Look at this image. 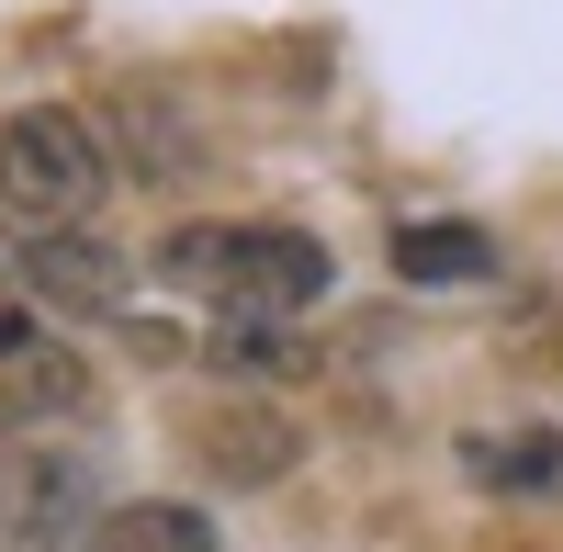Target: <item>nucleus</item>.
<instances>
[{
	"label": "nucleus",
	"instance_id": "obj_3",
	"mask_svg": "<svg viewBox=\"0 0 563 552\" xmlns=\"http://www.w3.org/2000/svg\"><path fill=\"white\" fill-rule=\"evenodd\" d=\"M102 530V474L57 440H0V552H79Z\"/></svg>",
	"mask_w": 563,
	"mask_h": 552
},
{
	"label": "nucleus",
	"instance_id": "obj_6",
	"mask_svg": "<svg viewBox=\"0 0 563 552\" xmlns=\"http://www.w3.org/2000/svg\"><path fill=\"white\" fill-rule=\"evenodd\" d=\"M462 474H474L485 496H552L563 485V429H474L462 440Z\"/></svg>",
	"mask_w": 563,
	"mask_h": 552
},
{
	"label": "nucleus",
	"instance_id": "obj_2",
	"mask_svg": "<svg viewBox=\"0 0 563 552\" xmlns=\"http://www.w3.org/2000/svg\"><path fill=\"white\" fill-rule=\"evenodd\" d=\"M102 192H113V147L79 102L0 113V214L12 225H90Z\"/></svg>",
	"mask_w": 563,
	"mask_h": 552
},
{
	"label": "nucleus",
	"instance_id": "obj_5",
	"mask_svg": "<svg viewBox=\"0 0 563 552\" xmlns=\"http://www.w3.org/2000/svg\"><path fill=\"white\" fill-rule=\"evenodd\" d=\"M294 418H271V406H214L203 418V463L225 474V485H282L294 474Z\"/></svg>",
	"mask_w": 563,
	"mask_h": 552
},
{
	"label": "nucleus",
	"instance_id": "obj_1",
	"mask_svg": "<svg viewBox=\"0 0 563 552\" xmlns=\"http://www.w3.org/2000/svg\"><path fill=\"white\" fill-rule=\"evenodd\" d=\"M158 283L203 294L225 316H305L327 283H339V260H327L305 225H180L158 249Z\"/></svg>",
	"mask_w": 563,
	"mask_h": 552
},
{
	"label": "nucleus",
	"instance_id": "obj_8",
	"mask_svg": "<svg viewBox=\"0 0 563 552\" xmlns=\"http://www.w3.org/2000/svg\"><path fill=\"white\" fill-rule=\"evenodd\" d=\"M395 271H406V283H485L496 238H485V225H395Z\"/></svg>",
	"mask_w": 563,
	"mask_h": 552
},
{
	"label": "nucleus",
	"instance_id": "obj_7",
	"mask_svg": "<svg viewBox=\"0 0 563 552\" xmlns=\"http://www.w3.org/2000/svg\"><path fill=\"white\" fill-rule=\"evenodd\" d=\"M90 552H225L203 508H169V496H135V508H102Z\"/></svg>",
	"mask_w": 563,
	"mask_h": 552
},
{
	"label": "nucleus",
	"instance_id": "obj_4",
	"mask_svg": "<svg viewBox=\"0 0 563 552\" xmlns=\"http://www.w3.org/2000/svg\"><path fill=\"white\" fill-rule=\"evenodd\" d=\"M12 294L68 305V316H113L135 294V271L90 238V225H34V238H12Z\"/></svg>",
	"mask_w": 563,
	"mask_h": 552
}]
</instances>
